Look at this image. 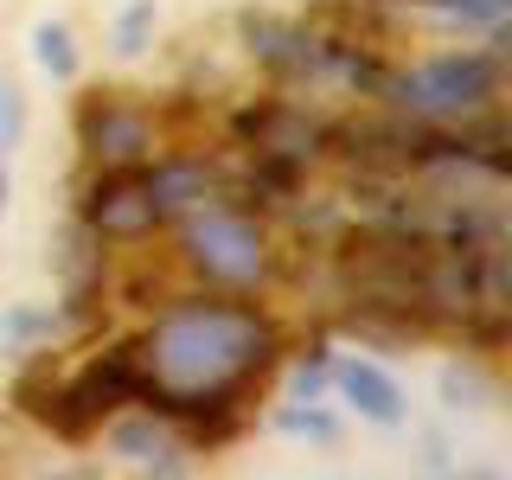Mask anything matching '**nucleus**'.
I'll use <instances>...</instances> for the list:
<instances>
[{"mask_svg": "<svg viewBox=\"0 0 512 480\" xmlns=\"http://www.w3.org/2000/svg\"><path fill=\"white\" fill-rule=\"evenodd\" d=\"M141 404L154 416H186L212 391H244L276 365V327L244 301H180L141 340Z\"/></svg>", "mask_w": 512, "mask_h": 480, "instance_id": "obj_1", "label": "nucleus"}, {"mask_svg": "<svg viewBox=\"0 0 512 480\" xmlns=\"http://www.w3.org/2000/svg\"><path fill=\"white\" fill-rule=\"evenodd\" d=\"M378 96L391 109H410V116L474 122L500 96V58L493 52H442V58L416 64V71H384Z\"/></svg>", "mask_w": 512, "mask_h": 480, "instance_id": "obj_2", "label": "nucleus"}, {"mask_svg": "<svg viewBox=\"0 0 512 480\" xmlns=\"http://www.w3.org/2000/svg\"><path fill=\"white\" fill-rule=\"evenodd\" d=\"M180 244H186V263L199 269L205 282H231V288H250L269 276V237L256 231L244 212H231V205H199V212H186L180 224Z\"/></svg>", "mask_w": 512, "mask_h": 480, "instance_id": "obj_3", "label": "nucleus"}, {"mask_svg": "<svg viewBox=\"0 0 512 480\" xmlns=\"http://www.w3.org/2000/svg\"><path fill=\"white\" fill-rule=\"evenodd\" d=\"M77 141H84V154L96 167H141V160H154V122L109 90H90L77 103Z\"/></svg>", "mask_w": 512, "mask_h": 480, "instance_id": "obj_4", "label": "nucleus"}, {"mask_svg": "<svg viewBox=\"0 0 512 480\" xmlns=\"http://www.w3.org/2000/svg\"><path fill=\"white\" fill-rule=\"evenodd\" d=\"M154 224H160V212H154V199H148L141 167H103V180H90V192H84V231L90 237L141 244Z\"/></svg>", "mask_w": 512, "mask_h": 480, "instance_id": "obj_5", "label": "nucleus"}, {"mask_svg": "<svg viewBox=\"0 0 512 480\" xmlns=\"http://www.w3.org/2000/svg\"><path fill=\"white\" fill-rule=\"evenodd\" d=\"M237 32H244L250 58L263 64V71H276V77H314L320 71V39L308 26L276 20V13H244Z\"/></svg>", "mask_w": 512, "mask_h": 480, "instance_id": "obj_6", "label": "nucleus"}, {"mask_svg": "<svg viewBox=\"0 0 512 480\" xmlns=\"http://www.w3.org/2000/svg\"><path fill=\"white\" fill-rule=\"evenodd\" d=\"M141 180H148V199L160 218H186L199 205L218 199V167L205 154H167V160H141Z\"/></svg>", "mask_w": 512, "mask_h": 480, "instance_id": "obj_7", "label": "nucleus"}, {"mask_svg": "<svg viewBox=\"0 0 512 480\" xmlns=\"http://www.w3.org/2000/svg\"><path fill=\"white\" fill-rule=\"evenodd\" d=\"M237 135L250 141L256 154H288V160H314L320 154V141H327V128L320 122H308L301 109H288V103H256V109H244L237 116Z\"/></svg>", "mask_w": 512, "mask_h": 480, "instance_id": "obj_8", "label": "nucleus"}, {"mask_svg": "<svg viewBox=\"0 0 512 480\" xmlns=\"http://www.w3.org/2000/svg\"><path fill=\"white\" fill-rule=\"evenodd\" d=\"M327 378L340 384V397L365 416V423H384V429L404 423V391H397V378L384 372V365H372V359H333Z\"/></svg>", "mask_w": 512, "mask_h": 480, "instance_id": "obj_9", "label": "nucleus"}, {"mask_svg": "<svg viewBox=\"0 0 512 480\" xmlns=\"http://www.w3.org/2000/svg\"><path fill=\"white\" fill-rule=\"evenodd\" d=\"M109 448H116L128 468H148V474H180V468H186V448L173 442L167 416H154V410L122 416V423L109 429Z\"/></svg>", "mask_w": 512, "mask_h": 480, "instance_id": "obj_10", "label": "nucleus"}, {"mask_svg": "<svg viewBox=\"0 0 512 480\" xmlns=\"http://www.w3.org/2000/svg\"><path fill=\"white\" fill-rule=\"evenodd\" d=\"M276 429H282V436H301V442H314V448H333V442L346 436V429H340V416L314 410V397H288V404L276 410Z\"/></svg>", "mask_w": 512, "mask_h": 480, "instance_id": "obj_11", "label": "nucleus"}, {"mask_svg": "<svg viewBox=\"0 0 512 480\" xmlns=\"http://www.w3.org/2000/svg\"><path fill=\"white\" fill-rule=\"evenodd\" d=\"M154 0H128V7L116 13V26H109V52L116 58H141L154 45Z\"/></svg>", "mask_w": 512, "mask_h": 480, "instance_id": "obj_12", "label": "nucleus"}, {"mask_svg": "<svg viewBox=\"0 0 512 480\" xmlns=\"http://www.w3.org/2000/svg\"><path fill=\"white\" fill-rule=\"evenodd\" d=\"M32 58H39V71H45V77H77V45H71V26H58V20L32 26Z\"/></svg>", "mask_w": 512, "mask_h": 480, "instance_id": "obj_13", "label": "nucleus"}, {"mask_svg": "<svg viewBox=\"0 0 512 480\" xmlns=\"http://www.w3.org/2000/svg\"><path fill=\"white\" fill-rule=\"evenodd\" d=\"M52 384H58V378H52V352H39V359H32L20 378H13V404H20L32 423H39V416H45V397H52Z\"/></svg>", "mask_w": 512, "mask_h": 480, "instance_id": "obj_14", "label": "nucleus"}, {"mask_svg": "<svg viewBox=\"0 0 512 480\" xmlns=\"http://www.w3.org/2000/svg\"><path fill=\"white\" fill-rule=\"evenodd\" d=\"M58 333V314L52 308H13L0 314V346H32V340H52Z\"/></svg>", "mask_w": 512, "mask_h": 480, "instance_id": "obj_15", "label": "nucleus"}, {"mask_svg": "<svg viewBox=\"0 0 512 480\" xmlns=\"http://www.w3.org/2000/svg\"><path fill=\"white\" fill-rule=\"evenodd\" d=\"M436 384H442V404H448V410H480V404L493 397V391H487V378H480L474 365H442V378H436Z\"/></svg>", "mask_w": 512, "mask_h": 480, "instance_id": "obj_16", "label": "nucleus"}, {"mask_svg": "<svg viewBox=\"0 0 512 480\" xmlns=\"http://www.w3.org/2000/svg\"><path fill=\"white\" fill-rule=\"evenodd\" d=\"M429 7H442V13H455V20H468V26H500V20H506V7H512V0H429Z\"/></svg>", "mask_w": 512, "mask_h": 480, "instance_id": "obj_17", "label": "nucleus"}, {"mask_svg": "<svg viewBox=\"0 0 512 480\" xmlns=\"http://www.w3.org/2000/svg\"><path fill=\"white\" fill-rule=\"evenodd\" d=\"M295 397H320L327 391V346H314V359H301L295 365V384H288Z\"/></svg>", "mask_w": 512, "mask_h": 480, "instance_id": "obj_18", "label": "nucleus"}, {"mask_svg": "<svg viewBox=\"0 0 512 480\" xmlns=\"http://www.w3.org/2000/svg\"><path fill=\"white\" fill-rule=\"evenodd\" d=\"M20 135H26V103H20V90H0V154Z\"/></svg>", "mask_w": 512, "mask_h": 480, "instance_id": "obj_19", "label": "nucleus"}, {"mask_svg": "<svg viewBox=\"0 0 512 480\" xmlns=\"http://www.w3.org/2000/svg\"><path fill=\"white\" fill-rule=\"evenodd\" d=\"M7 199H13V180H7V167H0V212H7Z\"/></svg>", "mask_w": 512, "mask_h": 480, "instance_id": "obj_20", "label": "nucleus"}]
</instances>
